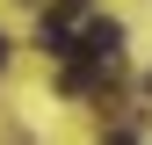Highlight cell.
Returning <instances> with one entry per match:
<instances>
[{
	"instance_id": "cell-1",
	"label": "cell",
	"mask_w": 152,
	"mask_h": 145,
	"mask_svg": "<svg viewBox=\"0 0 152 145\" xmlns=\"http://www.w3.org/2000/svg\"><path fill=\"white\" fill-rule=\"evenodd\" d=\"M72 51L94 58V65H123V22H87L80 36H72ZM72 51H65V58H72Z\"/></svg>"
},
{
	"instance_id": "cell-2",
	"label": "cell",
	"mask_w": 152,
	"mask_h": 145,
	"mask_svg": "<svg viewBox=\"0 0 152 145\" xmlns=\"http://www.w3.org/2000/svg\"><path fill=\"white\" fill-rule=\"evenodd\" d=\"M0 65H7V36H0Z\"/></svg>"
}]
</instances>
